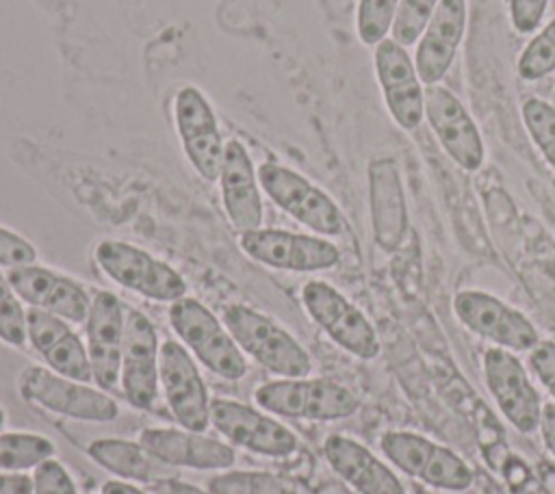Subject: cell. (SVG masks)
Segmentation results:
<instances>
[{
	"label": "cell",
	"instance_id": "cell-20",
	"mask_svg": "<svg viewBox=\"0 0 555 494\" xmlns=\"http://www.w3.org/2000/svg\"><path fill=\"white\" fill-rule=\"evenodd\" d=\"M221 204L230 225L243 234L262 227L264 208L260 197V182L247 147L238 139L225 141L221 171H219Z\"/></svg>",
	"mask_w": 555,
	"mask_h": 494
},
{
	"label": "cell",
	"instance_id": "cell-35",
	"mask_svg": "<svg viewBox=\"0 0 555 494\" xmlns=\"http://www.w3.org/2000/svg\"><path fill=\"white\" fill-rule=\"evenodd\" d=\"M37 262V249L22 234L0 225V269H15Z\"/></svg>",
	"mask_w": 555,
	"mask_h": 494
},
{
	"label": "cell",
	"instance_id": "cell-27",
	"mask_svg": "<svg viewBox=\"0 0 555 494\" xmlns=\"http://www.w3.org/2000/svg\"><path fill=\"white\" fill-rule=\"evenodd\" d=\"M54 442L33 431L0 433V472L35 470L41 461L54 457Z\"/></svg>",
	"mask_w": 555,
	"mask_h": 494
},
{
	"label": "cell",
	"instance_id": "cell-34",
	"mask_svg": "<svg viewBox=\"0 0 555 494\" xmlns=\"http://www.w3.org/2000/svg\"><path fill=\"white\" fill-rule=\"evenodd\" d=\"M30 477H33V494H78L74 477L54 457L41 461Z\"/></svg>",
	"mask_w": 555,
	"mask_h": 494
},
{
	"label": "cell",
	"instance_id": "cell-15",
	"mask_svg": "<svg viewBox=\"0 0 555 494\" xmlns=\"http://www.w3.org/2000/svg\"><path fill=\"white\" fill-rule=\"evenodd\" d=\"M210 425L230 444L267 457H286L299 446L297 435L286 425L271 418L269 412H260L234 399H210Z\"/></svg>",
	"mask_w": 555,
	"mask_h": 494
},
{
	"label": "cell",
	"instance_id": "cell-30",
	"mask_svg": "<svg viewBox=\"0 0 555 494\" xmlns=\"http://www.w3.org/2000/svg\"><path fill=\"white\" fill-rule=\"evenodd\" d=\"M401 0H360L356 11L358 39L364 46H377L388 39Z\"/></svg>",
	"mask_w": 555,
	"mask_h": 494
},
{
	"label": "cell",
	"instance_id": "cell-17",
	"mask_svg": "<svg viewBox=\"0 0 555 494\" xmlns=\"http://www.w3.org/2000/svg\"><path fill=\"white\" fill-rule=\"evenodd\" d=\"M425 119L442 150L464 171H477L486 160L481 132L468 108L444 87H425Z\"/></svg>",
	"mask_w": 555,
	"mask_h": 494
},
{
	"label": "cell",
	"instance_id": "cell-26",
	"mask_svg": "<svg viewBox=\"0 0 555 494\" xmlns=\"http://www.w3.org/2000/svg\"><path fill=\"white\" fill-rule=\"evenodd\" d=\"M371 180V214H373V230L375 240L392 249L401 238L405 217H403V195L397 176L395 160L377 158L369 167Z\"/></svg>",
	"mask_w": 555,
	"mask_h": 494
},
{
	"label": "cell",
	"instance_id": "cell-2",
	"mask_svg": "<svg viewBox=\"0 0 555 494\" xmlns=\"http://www.w3.org/2000/svg\"><path fill=\"white\" fill-rule=\"evenodd\" d=\"M169 325L191 355L221 379L236 381L247 373L245 353L221 318H217L202 301L182 297L169 303Z\"/></svg>",
	"mask_w": 555,
	"mask_h": 494
},
{
	"label": "cell",
	"instance_id": "cell-3",
	"mask_svg": "<svg viewBox=\"0 0 555 494\" xmlns=\"http://www.w3.org/2000/svg\"><path fill=\"white\" fill-rule=\"evenodd\" d=\"M22 401L85 422H111L119 416L117 401L102 388L59 375L48 366H24L17 375Z\"/></svg>",
	"mask_w": 555,
	"mask_h": 494
},
{
	"label": "cell",
	"instance_id": "cell-22",
	"mask_svg": "<svg viewBox=\"0 0 555 494\" xmlns=\"http://www.w3.org/2000/svg\"><path fill=\"white\" fill-rule=\"evenodd\" d=\"M26 334L28 344L50 370L85 384L93 381L87 344L72 329L69 321L37 308H28Z\"/></svg>",
	"mask_w": 555,
	"mask_h": 494
},
{
	"label": "cell",
	"instance_id": "cell-9",
	"mask_svg": "<svg viewBox=\"0 0 555 494\" xmlns=\"http://www.w3.org/2000/svg\"><path fill=\"white\" fill-rule=\"evenodd\" d=\"M241 249L256 262L291 273H314L338 264L340 251L325 236L278 227H258L238 236Z\"/></svg>",
	"mask_w": 555,
	"mask_h": 494
},
{
	"label": "cell",
	"instance_id": "cell-32",
	"mask_svg": "<svg viewBox=\"0 0 555 494\" xmlns=\"http://www.w3.org/2000/svg\"><path fill=\"white\" fill-rule=\"evenodd\" d=\"M26 314L28 310L24 308V301L11 286L9 275L0 269V340L4 344L24 347L28 342Z\"/></svg>",
	"mask_w": 555,
	"mask_h": 494
},
{
	"label": "cell",
	"instance_id": "cell-8",
	"mask_svg": "<svg viewBox=\"0 0 555 494\" xmlns=\"http://www.w3.org/2000/svg\"><path fill=\"white\" fill-rule=\"evenodd\" d=\"M301 303L308 316L347 353L360 360L379 355V338L364 312L353 306L340 290L323 280H310L301 288Z\"/></svg>",
	"mask_w": 555,
	"mask_h": 494
},
{
	"label": "cell",
	"instance_id": "cell-14",
	"mask_svg": "<svg viewBox=\"0 0 555 494\" xmlns=\"http://www.w3.org/2000/svg\"><path fill=\"white\" fill-rule=\"evenodd\" d=\"M173 121L191 167L206 182H217L225 143L206 95L191 84L178 89L173 98Z\"/></svg>",
	"mask_w": 555,
	"mask_h": 494
},
{
	"label": "cell",
	"instance_id": "cell-37",
	"mask_svg": "<svg viewBox=\"0 0 555 494\" xmlns=\"http://www.w3.org/2000/svg\"><path fill=\"white\" fill-rule=\"evenodd\" d=\"M548 0H509V20L516 32L531 35L538 30Z\"/></svg>",
	"mask_w": 555,
	"mask_h": 494
},
{
	"label": "cell",
	"instance_id": "cell-28",
	"mask_svg": "<svg viewBox=\"0 0 555 494\" xmlns=\"http://www.w3.org/2000/svg\"><path fill=\"white\" fill-rule=\"evenodd\" d=\"M206 487L212 494H299L297 485L267 470H221L210 477Z\"/></svg>",
	"mask_w": 555,
	"mask_h": 494
},
{
	"label": "cell",
	"instance_id": "cell-36",
	"mask_svg": "<svg viewBox=\"0 0 555 494\" xmlns=\"http://www.w3.org/2000/svg\"><path fill=\"white\" fill-rule=\"evenodd\" d=\"M529 353V366L542 388L553 396L555 403V340H538V344L527 351Z\"/></svg>",
	"mask_w": 555,
	"mask_h": 494
},
{
	"label": "cell",
	"instance_id": "cell-41",
	"mask_svg": "<svg viewBox=\"0 0 555 494\" xmlns=\"http://www.w3.org/2000/svg\"><path fill=\"white\" fill-rule=\"evenodd\" d=\"M100 494H150V492L141 490L134 483L124 481V479H108L102 483Z\"/></svg>",
	"mask_w": 555,
	"mask_h": 494
},
{
	"label": "cell",
	"instance_id": "cell-24",
	"mask_svg": "<svg viewBox=\"0 0 555 494\" xmlns=\"http://www.w3.org/2000/svg\"><path fill=\"white\" fill-rule=\"evenodd\" d=\"M323 455L330 468L358 494H405L395 470L353 438L340 433L327 435Z\"/></svg>",
	"mask_w": 555,
	"mask_h": 494
},
{
	"label": "cell",
	"instance_id": "cell-5",
	"mask_svg": "<svg viewBox=\"0 0 555 494\" xmlns=\"http://www.w3.org/2000/svg\"><path fill=\"white\" fill-rule=\"evenodd\" d=\"M93 258L108 280L145 299L173 303L186 297L184 277L173 266L132 243L113 238L100 240Z\"/></svg>",
	"mask_w": 555,
	"mask_h": 494
},
{
	"label": "cell",
	"instance_id": "cell-42",
	"mask_svg": "<svg viewBox=\"0 0 555 494\" xmlns=\"http://www.w3.org/2000/svg\"><path fill=\"white\" fill-rule=\"evenodd\" d=\"M4 422H7V412H4V407L0 405V429L4 427Z\"/></svg>",
	"mask_w": 555,
	"mask_h": 494
},
{
	"label": "cell",
	"instance_id": "cell-29",
	"mask_svg": "<svg viewBox=\"0 0 555 494\" xmlns=\"http://www.w3.org/2000/svg\"><path fill=\"white\" fill-rule=\"evenodd\" d=\"M520 115L531 141L555 169V106L540 98H527L520 106Z\"/></svg>",
	"mask_w": 555,
	"mask_h": 494
},
{
	"label": "cell",
	"instance_id": "cell-18",
	"mask_svg": "<svg viewBox=\"0 0 555 494\" xmlns=\"http://www.w3.org/2000/svg\"><path fill=\"white\" fill-rule=\"evenodd\" d=\"M7 275L17 297L28 308L50 312L69 323H85L93 295H89L87 288L74 277L37 262L15 266L7 271Z\"/></svg>",
	"mask_w": 555,
	"mask_h": 494
},
{
	"label": "cell",
	"instance_id": "cell-21",
	"mask_svg": "<svg viewBox=\"0 0 555 494\" xmlns=\"http://www.w3.org/2000/svg\"><path fill=\"white\" fill-rule=\"evenodd\" d=\"M139 442L178 470H228L236 461L230 444L184 427H145L139 431Z\"/></svg>",
	"mask_w": 555,
	"mask_h": 494
},
{
	"label": "cell",
	"instance_id": "cell-31",
	"mask_svg": "<svg viewBox=\"0 0 555 494\" xmlns=\"http://www.w3.org/2000/svg\"><path fill=\"white\" fill-rule=\"evenodd\" d=\"M555 72V20L538 30L518 58V74L525 80H540Z\"/></svg>",
	"mask_w": 555,
	"mask_h": 494
},
{
	"label": "cell",
	"instance_id": "cell-4",
	"mask_svg": "<svg viewBox=\"0 0 555 494\" xmlns=\"http://www.w3.org/2000/svg\"><path fill=\"white\" fill-rule=\"evenodd\" d=\"M254 401L269 414L304 420H343L356 414V394L323 377H280L254 390Z\"/></svg>",
	"mask_w": 555,
	"mask_h": 494
},
{
	"label": "cell",
	"instance_id": "cell-33",
	"mask_svg": "<svg viewBox=\"0 0 555 494\" xmlns=\"http://www.w3.org/2000/svg\"><path fill=\"white\" fill-rule=\"evenodd\" d=\"M438 4L440 0H401L390 28V39L405 48L414 46L423 35L425 26L429 24Z\"/></svg>",
	"mask_w": 555,
	"mask_h": 494
},
{
	"label": "cell",
	"instance_id": "cell-16",
	"mask_svg": "<svg viewBox=\"0 0 555 494\" xmlns=\"http://www.w3.org/2000/svg\"><path fill=\"white\" fill-rule=\"evenodd\" d=\"M373 65L392 121L403 130H416L425 119V84L408 48L388 37L373 48Z\"/></svg>",
	"mask_w": 555,
	"mask_h": 494
},
{
	"label": "cell",
	"instance_id": "cell-40",
	"mask_svg": "<svg viewBox=\"0 0 555 494\" xmlns=\"http://www.w3.org/2000/svg\"><path fill=\"white\" fill-rule=\"evenodd\" d=\"M538 429H540V435H542V442H544L546 451L555 457V403H546L542 407Z\"/></svg>",
	"mask_w": 555,
	"mask_h": 494
},
{
	"label": "cell",
	"instance_id": "cell-12",
	"mask_svg": "<svg viewBox=\"0 0 555 494\" xmlns=\"http://www.w3.org/2000/svg\"><path fill=\"white\" fill-rule=\"evenodd\" d=\"M160 340L154 323L134 308L126 310L119 386L137 410H154L160 390Z\"/></svg>",
	"mask_w": 555,
	"mask_h": 494
},
{
	"label": "cell",
	"instance_id": "cell-38",
	"mask_svg": "<svg viewBox=\"0 0 555 494\" xmlns=\"http://www.w3.org/2000/svg\"><path fill=\"white\" fill-rule=\"evenodd\" d=\"M0 494H33V477L26 472H0Z\"/></svg>",
	"mask_w": 555,
	"mask_h": 494
},
{
	"label": "cell",
	"instance_id": "cell-10",
	"mask_svg": "<svg viewBox=\"0 0 555 494\" xmlns=\"http://www.w3.org/2000/svg\"><path fill=\"white\" fill-rule=\"evenodd\" d=\"M453 312L473 334L514 353L531 351L540 340L535 325L520 310L486 290H460L453 297Z\"/></svg>",
	"mask_w": 555,
	"mask_h": 494
},
{
	"label": "cell",
	"instance_id": "cell-25",
	"mask_svg": "<svg viewBox=\"0 0 555 494\" xmlns=\"http://www.w3.org/2000/svg\"><path fill=\"white\" fill-rule=\"evenodd\" d=\"M87 455L124 481H139L145 485L178 477V468L158 459L139 440L130 442L124 438H100L87 446Z\"/></svg>",
	"mask_w": 555,
	"mask_h": 494
},
{
	"label": "cell",
	"instance_id": "cell-39",
	"mask_svg": "<svg viewBox=\"0 0 555 494\" xmlns=\"http://www.w3.org/2000/svg\"><path fill=\"white\" fill-rule=\"evenodd\" d=\"M147 492L150 494H212L210 490H199V487H195L191 483L180 481L178 477L152 483V485H147Z\"/></svg>",
	"mask_w": 555,
	"mask_h": 494
},
{
	"label": "cell",
	"instance_id": "cell-11",
	"mask_svg": "<svg viewBox=\"0 0 555 494\" xmlns=\"http://www.w3.org/2000/svg\"><path fill=\"white\" fill-rule=\"evenodd\" d=\"M481 368L490 396L505 420L520 433L538 431L544 403L518 355L501 347H488Z\"/></svg>",
	"mask_w": 555,
	"mask_h": 494
},
{
	"label": "cell",
	"instance_id": "cell-6",
	"mask_svg": "<svg viewBox=\"0 0 555 494\" xmlns=\"http://www.w3.org/2000/svg\"><path fill=\"white\" fill-rule=\"evenodd\" d=\"M384 457L403 474L431 487L464 492L473 485V470L449 446L414 431H386L379 438Z\"/></svg>",
	"mask_w": 555,
	"mask_h": 494
},
{
	"label": "cell",
	"instance_id": "cell-7",
	"mask_svg": "<svg viewBox=\"0 0 555 494\" xmlns=\"http://www.w3.org/2000/svg\"><path fill=\"white\" fill-rule=\"evenodd\" d=\"M256 171L267 197L297 223L319 236H338L345 232L347 223L336 202L308 178L278 162H262Z\"/></svg>",
	"mask_w": 555,
	"mask_h": 494
},
{
	"label": "cell",
	"instance_id": "cell-19",
	"mask_svg": "<svg viewBox=\"0 0 555 494\" xmlns=\"http://www.w3.org/2000/svg\"><path fill=\"white\" fill-rule=\"evenodd\" d=\"M124 327L126 308L121 306V301L108 290H98L91 297V308L85 318V344L91 362L93 381L106 392L119 386Z\"/></svg>",
	"mask_w": 555,
	"mask_h": 494
},
{
	"label": "cell",
	"instance_id": "cell-23",
	"mask_svg": "<svg viewBox=\"0 0 555 494\" xmlns=\"http://www.w3.org/2000/svg\"><path fill=\"white\" fill-rule=\"evenodd\" d=\"M466 0H440L416 41L414 65L421 82L438 84L453 65L466 30Z\"/></svg>",
	"mask_w": 555,
	"mask_h": 494
},
{
	"label": "cell",
	"instance_id": "cell-13",
	"mask_svg": "<svg viewBox=\"0 0 555 494\" xmlns=\"http://www.w3.org/2000/svg\"><path fill=\"white\" fill-rule=\"evenodd\" d=\"M160 392L163 399L184 429L204 431L210 425V396L197 360L178 340L160 342Z\"/></svg>",
	"mask_w": 555,
	"mask_h": 494
},
{
	"label": "cell",
	"instance_id": "cell-1",
	"mask_svg": "<svg viewBox=\"0 0 555 494\" xmlns=\"http://www.w3.org/2000/svg\"><path fill=\"white\" fill-rule=\"evenodd\" d=\"M221 321L238 349L269 373L278 377H308L312 370L308 351L271 316L249 306L232 303L223 308Z\"/></svg>",
	"mask_w": 555,
	"mask_h": 494
}]
</instances>
